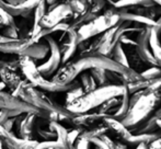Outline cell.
Returning <instances> with one entry per match:
<instances>
[{
	"mask_svg": "<svg viewBox=\"0 0 161 149\" xmlns=\"http://www.w3.org/2000/svg\"><path fill=\"white\" fill-rule=\"evenodd\" d=\"M97 67L124 74L127 79L128 83L142 78L140 74H138L137 71L117 64L110 57H106V56L97 53H83V52H81L79 56L71 58L69 62L63 65L53 76L52 81L56 83H60V85H68V83L76 80L77 77H79L81 73L90 70L92 68H97Z\"/></svg>",
	"mask_w": 161,
	"mask_h": 149,
	"instance_id": "1",
	"label": "cell"
},
{
	"mask_svg": "<svg viewBox=\"0 0 161 149\" xmlns=\"http://www.w3.org/2000/svg\"><path fill=\"white\" fill-rule=\"evenodd\" d=\"M12 94L37 109L40 111V117L48 122H71L75 116L67 108L56 103L26 80H22Z\"/></svg>",
	"mask_w": 161,
	"mask_h": 149,
	"instance_id": "2",
	"label": "cell"
},
{
	"mask_svg": "<svg viewBox=\"0 0 161 149\" xmlns=\"http://www.w3.org/2000/svg\"><path fill=\"white\" fill-rule=\"evenodd\" d=\"M160 103L161 89H145L129 94L128 111L124 119H121L122 124L127 130H131L140 123L149 119Z\"/></svg>",
	"mask_w": 161,
	"mask_h": 149,
	"instance_id": "3",
	"label": "cell"
},
{
	"mask_svg": "<svg viewBox=\"0 0 161 149\" xmlns=\"http://www.w3.org/2000/svg\"><path fill=\"white\" fill-rule=\"evenodd\" d=\"M125 88V86L114 85L97 87L93 91L82 94L80 98L70 103L66 108L74 114H82V113L90 112L99 108L102 103H104L108 99L121 96Z\"/></svg>",
	"mask_w": 161,
	"mask_h": 149,
	"instance_id": "4",
	"label": "cell"
},
{
	"mask_svg": "<svg viewBox=\"0 0 161 149\" xmlns=\"http://www.w3.org/2000/svg\"><path fill=\"white\" fill-rule=\"evenodd\" d=\"M19 69L25 77V80L41 91L67 92L68 90L79 85L78 80H74L68 85H60V83H56L52 80H48L41 74L37 66L35 65V62L26 56H19Z\"/></svg>",
	"mask_w": 161,
	"mask_h": 149,
	"instance_id": "5",
	"label": "cell"
},
{
	"mask_svg": "<svg viewBox=\"0 0 161 149\" xmlns=\"http://www.w3.org/2000/svg\"><path fill=\"white\" fill-rule=\"evenodd\" d=\"M0 53L26 56L35 62L44 59L48 55L49 47L45 42H35L31 37L10 38L7 42L0 43Z\"/></svg>",
	"mask_w": 161,
	"mask_h": 149,
	"instance_id": "6",
	"label": "cell"
},
{
	"mask_svg": "<svg viewBox=\"0 0 161 149\" xmlns=\"http://www.w3.org/2000/svg\"><path fill=\"white\" fill-rule=\"evenodd\" d=\"M121 21L119 13L116 8L108 4L106 8L100 13L97 18L85 25L80 26L77 30L78 34V42H85V41L91 40V38L97 36L101 33L105 32L106 30L113 28Z\"/></svg>",
	"mask_w": 161,
	"mask_h": 149,
	"instance_id": "7",
	"label": "cell"
},
{
	"mask_svg": "<svg viewBox=\"0 0 161 149\" xmlns=\"http://www.w3.org/2000/svg\"><path fill=\"white\" fill-rule=\"evenodd\" d=\"M43 41H44L49 47L48 59H47L44 64H41L40 66H37V69L41 73V74L46 78V77L53 76V74H56V71L59 69L60 65H62V55H60L58 43H57V41L54 38V36L47 35V36H45L43 38Z\"/></svg>",
	"mask_w": 161,
	"mask_h": 149,
	"instance_id": "8",
	"label": "cell"
},
{
	"mask_svg": "<svg viewBox=\"0 0 161 149\" xmlns=\"http://www.w3.org/2000/svg\"><path fill=\"white\" fill-rule=\"evenodd\" d=\"M71 18L72 12L67 3L66 2L64 3L56 2V3L49 4L46 14L40 21V26L41 29H51L58 23L66 22L67 20H71Z\"/></svg>",
	"mask_w": 161,
	"mask_h": 149,
	"instance_id": "9",
	"label": "cell"
},
{
	"mask_svg": "<svg viewBox=\"0 0 161 149\" xmlns=\"http://www.w3.org/2000/svg\"><path fill=\"white\" fill-rule=\"evenodd\" d=\"M59 46L60 55H62V64L64 65L67 62H69L71 58H74L77 49H78V34L77 30L69 28L66 32L63 33L59 37Z\"/></svg>",
	"mask_w": 161,
	"mask_h": 149,
	"instance_id": "10",
	"label": "cell"
},
{
	"mask_svg": "<svg viewBox=\"0 0 161 149\" xmlns=\"http://www.w3.org/2000/svg\"><path fill=\"white\" fill-rule=\"evenodd\" d=\"M0 110L19 111L21 113H33L40 117V111L37 109L22 101L14 94L4 91H0Z\"/></svg>",
	"mask_w": 161,
	"mask_h": 149,
	"instance_id": "11",
	"label": "cell"
},
{
	"mask_svg": "<svg viewBox=\"0 0 161 149\" xmlns=\"http://www.w3.org/2000/svg\"><path fill=\"white\" fill-rule=\"evenodd\" d=\"M149 34H150V28H145L138 33L136 37V51L140 59L145 63L147 67L157 66V63L151 54L149 46Z\"/></svg>",
	"mask_w": 161,
	"mask_h": 149,
	"instance_id": "12",
	"label": "cell"
},
{
	"mask_svg": "<svg viewBox=\"0 0 161 149\" xmlns=\"http://www.w3.org/2000/svg\"><path fill=\"white\" fill-rule=\"evenodd\" d=\"M102 123L106 127V134L111 133V138L113 141H117L125 144L129 139V137L131 136L130 130H127L119 119H115L111 116H105Z\"/></svg>",
	"mask_w": 161,
	"mask_h": 149,
	"instance_id": "13",
	"label": "cell"
},
{
	"mask_svg": "<svg viewBox=\"0 0 161 149\" xmlns=\"http://www.w3.org/2000/svg\"><path fill=\"white\" fill-rule=\"evenodd\" d=\"M104 117L105 115L100 114L97 112H87L82 113V114H75L70 123L75 127L85 130V128H90L101 124Z\"/></svg>",
	"mask_w": 161,
	"mask_h": 149,
	"instance_id": "14",
	"label": "cell"
},
{
	"mask_svg": "<svg viewBox=\"0 0 161 149\" xmlns=\"http://www.w3.org/2000/svg\"><path fill=\"white\" fill-rule=\"evenodd\" d=\"M37 115L33 113H25L22 119L18 137L28 141H36L35 138V122Z\"/></svg>",
	"mask_w": 161,
	"mask_h": 149,
	"instance_id": "15",
	"label": "cell"
},
{
	"mask_svg": "<svg viewBox=\"0 0 161 149\" xmlns=\"http://www.w3.org/2000/svg\"><path fill=\"white\" fill-rule=\"evenodd\" d=\"M22 80L23 79L17 73V70H12L9 68H3L0 70V81H2L6 87H8L12 92L19 87Z\"/></svg>",
	"mask_w": 161,
	"mask_h": 149,
	"instance_id": "16",
	"label": "cell"
},
{
	"mask_svg": "<svg viewBox=\"0 0 161 149\" xmlns=\"http://www.w3.org/2000/svg\"><path fill=\"white\" fill-rule=\"evenodd\" d=\"M46 4L47 3L45 0H38L37 4H36L35 9H34L33 24H32V28H31V37L36 36V34L42 30L40 26V21L43 19V17H44L47 12Z\"/></svg>",
	"mask_w": 161,
	"mask_h": 149,
	"instance_id": "17",
	"label": "cell"
},
{
	"mask_svg": "<svg viewBox=\"0 0 161 149\" xmlns=\"http://www.w3.org/2000/svg\"><path fill=\"white\" fill-rule=\"evenodd\" d=\"M159 138H161V130L155 133H150V134H131V136L129 137V139L125 144L128 146H135L136 147L138 144L149 145Z\"/></svg>",
	"mask_w": 161,
	"mask_h": 149,
	"instance_id": "18",
	"label": "cell"
},
{
	"mask_svg": "<svg viewBox=\"0 0 161 149\" xmlns=\"http://www.w3.org/2000/svg\"><path fill=\"white\" fill-rule=\"evenodd\" d=\"M149 46L150 51L155 58L157 66L161 67V40L160 36L150 28V34H149Z\"/></svg>",
	"mask_w": 161,
	"mask_h": 149,
	"instance_id": "19",
	"label": "cell"
},
{
	"mask_svg": "<svg viewBox=\"0 0 161 149\" xmlns=\"http://www.w3.org/2000/svg\"><path fill=\"white\" fill-rule=\"evenodd\" d=\"M45 121L46 119L37 116L35 122V134L40 136L43 141H56V134L48 127V124L46 127L44 126Z\"/></svg>",
	"mask_w": 161,
	"mask_h": 149,
	"instance_id": "20",
	"label": "cell"
},
{
	"mask_svg": "<svg viewBox=\"0 0 161 149\" xmlns=\"http://www.w3.org/2000/svg\"><path fill=\"white\" fill-rule=\"evenodd\" d=\"M128 107H129V93L127 91V89L125 88V90H124V92L121 94V98H119V107H117V110L116 112L113 114V119H119V121H121V119H124V116L126 115V113L128 111Z\"/></svg>",
	"mask_w": 161,
	"mask_h": 149,
	"instance_id": "21",
	"label": "cell"
},
{
	"mask_svg": "<svg viewBox=\"0 0 161 149\" xmlns=\"http://www.w3.org/2000/svg\"><path fill=\"white\" fill-rule=\"evenodd\" d=\"M66 3L71 10L72 18L85 14L90 8V3L87 0H67Z\"/></svg>",
	"mask_w": 161,
	"mask_h": 149,
	"instance_id": "22",
	"label": "cell"
},
{
	"mask_svg": "<svg viewBox=\"0 0 161 149\" xmlns=\"http://www.w3.org/2000/svg\"><path fill=\"white\" fill-rule=\"evenodd\" d=\"M79 76H80L79 83H80V87L82 88V90H83L85 93L93 91L94 89H97V88L96 81H94L93 77L91 76V74H90L89 70L83 71V73H81Z\"/></svg>",
	"mask_w": 161,
	"mask_h": 149,
	"instance_id": "23",
	"label": "cell"
},
{
	"mask_svg": "<svg viewBox=\"0 0 161 149\" xmlns=\"http://www.w3.org/2000/svg\"><path fill=\"white\" fill-rule=\"evenodd\" d=\"M110 58L112 60H114L115 63H117V64H119V65H122V66L129 68L126 54H125V52H124V49H123V46H122V44L119 42L117 43V44L115 45L114 48H113L112 53H111V55H110Z\"/></svg>",
	"mask_w": 161,
	"mask_h": 149,
	"instance_id": "24",
	"label": "cell"
},
{
	"mask_svg": "<svg viewBox=\"0 0 161 149\" xmlns=\"http://www.w3.org/2000/svg\"><path fill=\"white\" fill-rule=\"evenodd\" d=\"M153 2L151 0H119V1L115 2L113 7L116 9H123V8H129V7H149L153 6Z\"/></svg>",
	"mask_w": 161,
	"mask_h": 149,
	"instance_id": "25",
	"label": "cell"
},
{
	"mask_svg": "<svg viewBox=\"0 0 161 149\" xmlns=\"http://www.w3.org/2000/svg\"><path fill=\"white\" fill-rule=\"evenodd\" d=\"M90 74L93 77L94 81H96L97 87H103V86H108V76H106V70L103 68H92L90 69Z\"/></svg>",
	"mask_w": 161,
	"mask_h": 149,
	"instance_id": "26",
	"label": "cell"
},
{
	"mask_svg": "<svg viewBox=\"0 0 161 149\" xmlns=\"http://www.w3.org/2000/svg\"><path fill=\"white\" fill-rule=\"evenodd\" d=\"M82 94H85L83 92L82 88L80 87V83L76 87H74L72 89L68 90L67 91V94H66V100H65V107L69 105L70 103H72L74 101H76L77 99L80 98Z\"/></svg>",
	"mask_w": 161,
	"mask_h": 149,
	"instance_id": "27",
	"label": "cell"
},
{
	"mask_svg": "<svg viewBox=\"0 0 161 149\" xmlns=\"http://www.w3.org/2000/svg\"><path fill=\"white\" fill-rule=\"evenodd\" d=\"M140 76L145 79H148V80H155L161 77V67L158 66H151L146 68L144 71L140 73Z\"/></svg>",
	"mask_w": 161,
	"mask_h": 149,
	"instance_id": "28",
	"label": "cell"
},
{
	"mask_svg": "<svg viewBox=\"0 0 161 149\" xmlns=\"http://www.w3.org/2000/svg\"><path fill=\"white\" fill-rule=\"evenodd\" d=\"M1 34L6 37L9 38H20V34L19 31H18L17 25H8V26H3L1 29Z\"/></svg>",
	"mask_w": 161,
	"mask_h": 149,
	"instance_id": "29",
	"label": "cell"
},
{
	"mask_svg": "<svg viewBox=\"0 0 161 149\" xmlns=\"http://www.w3.org/2000/svg\"><path fill=\"white\" fill-rule=\"evenodd\" d=\"M0 25H2V26L15 25L14 19H13L11 15H9L7 12H4L1 8H0Z\"/></svg>",
	"mask_w": 161,
	"mask_h": 149,
	"instance_id": "30",
	"label": "cell"
},
{
	"mask_svg": "<svg viewBox=\"0 0 161 149\" xmlns=\"http://www.w3.org/2000/svg\"><path fill=\"white\" fill-rule=\"evenodd\" d=\"M89 145H90L89 141H85V139L77 138L74 144V147L75 149H89Z\"/></svg>",
	"mask_w": 161,
	"mask_h": 149,
	"instance_id": "31",
	"label": "cell"
},
{
	"mask_svg": "<svg viewBox=\"0 0 161 149\" xmlns=\"http://www.w3.org/2000/svg\"><path fill=\"white\" fill-rule=\"evenodd\" d=\"M14 121H15V117H10L3 124H2V127L4 128L8 132H13V126H14Z\"/></svg>",
	"mask_w": 161,
	"mask_h": 149,
	"instance_id": "32",
	"label": "cell"
},
{
	"mask_svg": "<svg viewBox=\"0 0 161 149\" xmlns=\"http://www.w3.org/2000/svg\"><path fill=\"white\" fill-rule=\"evenodd\" d=\"M151 29H153L159 36H161V15L155 21V25L151 26Z\"/></svg>",
	"mask_w": 161,
	"mask_h": 149,
	"instance_id": "33",
	"label": "cell"
},
{
	"mask_svg": "<svg viewBox=\"0 0 161 149\" xmlns=\"http://www.w3.org/2000/svg\"><path fill=\"white\" fill-rule=\"evenodd\" d=\"M8 119H10L9 111H7V110H0V125H2Z\"/></svg>",
	"mask_w": 161,
	"mask_h": 149,
	"instance_id": "34",
	"label": "cell"
},
{
	"mask_svg": "<svg viewBox=\"0 0 161 149\" xmlns=\"http://www.w3.org/2000/svg\"><path fill=\"white\" fill-rule=\"evenodd\" d=\"M2 1L6 2V3H8V4H11V6H18V4L24 2L25 0H2Z\"/></svg>",
	"mask_w": 161,
	"mask_h": 149,
	"instance_id": "35",
	"label": "cell"
},
{
	"mask_svg": "<svg viewBox=\"0 0 161 149\" xmlns=\"http://www.w3.org/2000/svg\"><path fill=\"white\" fill-rule=\"evenodd\" d=\"M153 116H155L156 119H160L161 121V107L159 108V109H157L155 112H153Z\"/></svg>",
	"mask_w": 161,
	"mask_h": 149,
	"instance_id": "36",
	"label": "cell"
},
{
	"mask_svg": "<svg viewBox=\"0 0 161 149\" xmlns=\"http://www.w3.org/2000/svg\"><path fill=\"white\" fill-rule=\"evenodd\" d=\"M136 149H149V148H148V145H146V144H138V145L136 146Z\"/></svg>",
	"mask_w": 161,
	"mask_h": 149,
	"instance_id": "37",
	"label": "cell"
},
{
	"mask_svg": "<svg viewBox=\"0 0 161 149\" xmlns=\"http://www.w3.org/2000/svg\"><path fill=\"white\" fill-rule=\"evenodd\" d=\"M46 1L47 4H53V3H56V2H58V0H45Z\"/></svg>",
	"mask_w": 161,
	"mask_h": 149,
	"instance_id": "38",
	"label": "cell"
},
{
	"mask_svg": "<svg viewBox=\"0 0 161 149\" xmlns=\"http://www.w3.org/2000/svg\"><path fill=\"white\" fill-rule=\"evenodd\" d=\"M151 1H153L155 4H157V6L161 7V0H151Z\"/></svg>",
	"mask_w": 161,
	"mask_h": 149,
	"instance_id": "39",
	"label": "cell"
},
{
	"mask_svg": "<svg viewBox=\"0 0 161 149\" xmlns=\"http://www.w3.org/2000/svg\"><path fill=\"white\" fill-rule=\"evenodd\" d=\"M52 149H63V147L60 145H58V144H56V146H54Z\"/></svg>",
	"mask_w": 161,
	"mask_h": 149,
	"instance_id": "40",
	"label": "cell"
},
{
	"mask_svg": "<svg viewBox=\"0 0 161 149\" xmlns=\"http://www.w3.org/2000/svg\"><path fill=\"white\" fill-rule=\"evenodd\" d=\"M157 125H158V127H159V130H161V121L160 119H157Z\"/></svg>",
	"mask_w": 161,
	"mask_h": 149,
	"instance_id": "41",
	"label": "cell"
},
{
	"mask_svg": "<svg viewBox=\"0 0 161 149\" xmlns=\"http://www.w3.org/2000/svg\"><path fill=\"white\" fill-rule=\"evenodd\" d=\"M0 149H4V146H3V144H2L1 139H0Z\"/></svg>",
	"mask_w": 161,
	"mask_h": 149,
	"instance_id": "42",
	"label": "cell"
},
{
	"mask_svg": "<svg viewBox=\"0 0 161 149\" xmlns=\"http://www.w3.org/2000/svg\"><path fill=\"white\" fill-rule=\"evenodd\" d=\"M2 28H3V26H2V25H0V29H2Z\"/></svg>",
	"mask_w": 161,
	"mask_h": 149,
	"instance_id": "43",
	"label": "cell"
},
{
	"mask_svg": "<svg viewBox=\"0 0 161 149\" xmlns=\"http://www.w3.org/2000/svg\"><path fill=\"white\" fill-rule=\"evenodd\" d=\"M87 1H88V0H87Z\"/></svg>",
	"mask_w": 161,
	"mask_h": 149,
	"instance_id": "44",
	"label": "cell"
}]
</instances>
